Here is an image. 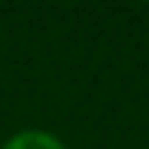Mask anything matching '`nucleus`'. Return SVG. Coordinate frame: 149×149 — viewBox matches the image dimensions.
Segmentation results:
<instances>
[{
	"label": "nucleus",
	"instance_id": "1",
	"mask_svg": "<svg viewBox=\"0 0 149 149\" xmlns=\"http://www.w3.org/2000/svg\"><path fill=\"white\" fill-rule=\"evenodd\" d=\"M0 149H70V146L46 128H22V131L9 134L0 143Z\"/></svg>",
	"mask_w": 149,
	"mask_h": 149
},
{
	"label": "nucleus",
	"instance_id": "2",
	"mask_svg": "<svg viewBox=\"0 0 149 149\" xmlns=\"http://www.w3.org/2000/svg\"><path fill=\"white\" fill-rule=\"evenodd\" d=\"M146 43H149V33H146Z\"/></svg>",
	"mask_w": 149,
	"mask_h": 149
}]
</instances>
